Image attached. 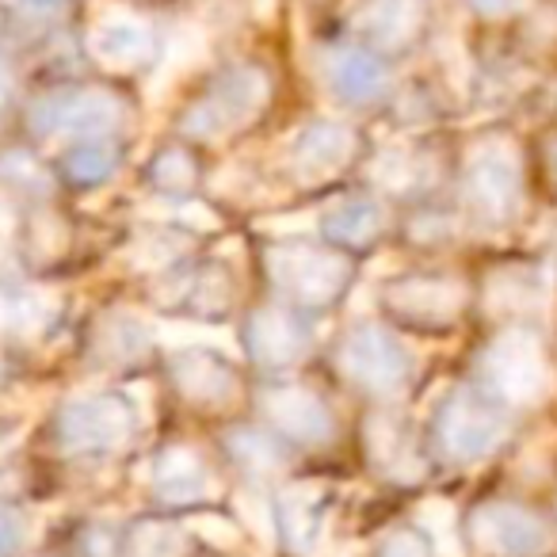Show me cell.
I'll list each match as a JSON object with an SVG mask.
<instances>
[{"instance_id": "1", "label": "cell", "mask_w": 557, "mask_h": 557, "mask_svg": "<svg viewBox=\"0 0 557 557\" xmlns=\"http://www.w3.org/2000/svg\"><path fill=\"white\" fill-rule=\"evenodd\" d=\"M478 379L481 389L488 397H496L508 409L519 405H534L549 394L554 386V367H549L546 344L539 341V333L516 325L504 329L478 359Z\"/></svg>"}, {"instance_id": "2", "label": "cell", "mask_w": 557, "mask_h": 557, "mask_svg": "<svg viewBox=\"0 0 557 557\" xmlns=\"http://www.w3.org/2000/svg\"><path fill=\"white\" fill-rule=\"evenodd\" d=\"M508 405L488 397L485 389H455L447 401L435 409L432 440L447 462L470 466L488 458L508 440Z\"/></svg>"}, {"instance_id": "3", "label": "cell", "mask_w": 557, "mask_h": 557, "mask_svg": "<svg viewBox=\"0 0 557 557\" xmlns=\"http://www.w3.org/2000/svg\"><path fill=\"white\" fill-rule=\"evenodd\" d=\"M462 191L470 214L485 225H508L523 207V161L508 138H485L466 157Z\"/></svg>"}, {"instance_id": "4", "label": "cell", "mask_w": 557, "mask_h": 557, "mask_svg": "<svg viewBox=\"0 0 557 557\" xmlns=\"http://www.w3.org/2000/svg\"><path fill=\"white\" fill-rule=\"evenodd\" d=\"M466 542L478 557H546L554 527L519 500H485L466 516Z\"/></svg>"}, {"instance_id": "5", "label": "cell", "mask_w": 557, "mask_h": 557, "mask_svg": "<svg viewBox=\"0 0 557 557\" xmlns=\"http://www.w3.org/2000/svg\"><path fill=\"white\" fill-rule=\"evenodd\" d=\"M268 73L256 70V65H233V70H225L222 77L210 85V92L202 96L195 108H187V115L180 119V126H184V134H191V138H225V134H233L237 126L252 123L256 111L268 103Z\"/></svg>"}, {"instance_id": "6", "label": "cell", "mask_w": 557, "mask_h": 557, "mask_svg": "<svg viewBox=\"0 0 557 557\" xmlns=\"http://www.w3.org/2000/svg\"><path fill=\"white\" fill-rule=\"evenodd\" d=\"M268 275L283 295L302 306H329L344 295L351 268L344 256H333L318 245H278L268 252Z\"/></svg>"}, {"instance_id": "7", "label": "cell", "mask_w": 557, "mask_h": 557, "mask_svg": "<svg viewBox=\"0 0 557 557\" xmlns=\"http://www.w3.org/2000/svg\"><path fill=\"white\" fill-rule=\"evenodd\" d=\"M134 417L131 401L119 394H92L77 397L62 409L58 417V440L65 450H81V455H108L134 440Z\"/></svg>"}, {"instance_id": "8", "label": "cell", "mask_w": 557, "mask_h": 557, "mask_svg": "<svg viewBox=\"0 0 557 557\" xmlns=\"http://www.w3.org/2000/svg\"><path fill=\"white\" fill-rule=\"evenodd\" d=\"M341 367L367 394H401L412 379V356L382 325H356L341 344Z\"/></svg>"}, {"instance_id": "9", "label": "cell", "mask_w": 557, "mask_h": 557, "mask_svg": "<svg viewBox=\"0 0 557 557\" xmlns=\"http://www.w3.org/2000/svg\"><path fill=\"white\" fill-rule=\"evenodd\" d=\"M123 119V103L103 88H65V92L42 96L32 108L27 123L42 138H103Z\"/></svg>"}, {"instance_id": "10", "label": "cell", "mask_w": 557, "mask_h": 557, "mask_svg": "<svg viewBox=\"0 0 557 557\" xmlns=\"http://www.w3.org/2000/svg\"><path fill=\"white\" fill-rule=\"evenodd\" d=\"M386 306L394 318L420 329H447L466 310V287L450 275H409L389 283Z\"/></svg>"}, {"instance_id": "11", "label": "cell", "mask_w": 557, "mask_h": 557, "mask_svg": "<svg viewBox=\"0 0 557 557\" xmlns=\"http://www.w3.org/2000/svg\"><path fill=\"white\" fill-rule=\"evenodd\" d=\"M263 417L271 420L278 435H290L298 443H325L333 435V417L325 401L306 386H271L260 397Z\"/></svg>"}, {"instance_id": "12", "label": "cell", "mask_w": 557, "mask_h": 557, "mask_svg": "<svg viewBox=\"0 0 557 557\" xmlns=\"http://www.w3.org/2000/svg\"><path fill=\"white\" fill-rule=\"evenodd\" d=\"M367 455H371L374 470H382L394 481H417L424 473V455H420L417 432L409 428V420L397 412H374L367 420Z\"/></svg>"}, {"instance_id": "13", "label": "cell", "mask_w": 557, "mask_h": 557, "mask_svg": "<svg viewBox=\"0 0 557 557\" xmlns=\"http://www.w3.org/2000/svg\"><path fill=\"white\" fill-rule=\"evenodd\" d=\"M245 344L256 363L263 367H290L310 351V325L298 313L287 310H260L248 318Z\"/></svg>"}, {"instance_id": "14", "label": "cell", "mask_w": 557, "mask_h": 557, "mask_svg": "<svg viewBox=\"0 0 557 557\" xmlns=\"http://www.w3.org/2000/svg\"><path fill=\"white\" fill-rule=\"evenodd\" d=\"M356 153V134L344 123H333V119H318L310 123L302 134L295 138V172L306 180V184H318V180H329L344 169Z\"/></svg>"}, {"instance_id": "15", "label": "cell", "mask_w": 557, "mask_h": 557, "mask_svg": "<svg viewBox=\"0 0 557 557\" xmlns=\"http://www.w3.org/2000/svg\"><path fill=\"white\" fill-rule=\"evenodd\" d=\"M88 47L111 70H138L153 54V32L146 20L131 16V12H111V16L96 20Z\"/></svg>"}, {"instance_id": "16", "label": "cell", "mask_w": 557, "mask_h": 557, "mask_svg": "<svg viewBox=\"0 0 557 557\" xmlns=\"http://www.w3.org/2000/svg\"><path fill=\"white\" fill-rule=\"evenodd\" d=\"M325 81L344 103H374L379 96H386L389 73L374 54L359 47H336L325 54Z\"/></svg>"}, {"instance_id": "17", "label": "cell", "mask_w": 557, "mask_h": 557, "mask_svg": "<svg viewBox=\"0 0 557 557\" xmlns=\"http://www.w3.org/2000/svg\"><path fill=\"white\" fill-rule=\"evenodd\" d=\"M153 493L161 496L164 504H195L214 493V478H210L199 450L169 447V450H161L153 462Z\"/></svg>"}, {"instance_id": "18", "label": "cell", "mask_w": 557, "mask_h": 557, "mask_svg": "<svg viewBox=\"0 0 557 557\" xmlns=\"http://www.w3.org/2000/svg\"><path fill=\"white\" fill-rule=\"evenodd\" d=\"M172 382L184 397L191 401H202V405H214V401H225L237 386L233 379V367L225 363L218 351H207V348H187L172 359Z\"/></svg>"}, {"instance_id": "19", "label": "cell", "mask_w": 557, "mask_h": 557, "mask_svg": "<svg viewBox=\"0 0 557 557\" xmlns=\"http://www.w3.org/2000/svg\"><path fill=\"white\" fill-rule=\"evenodd\" d=\"M424 0H367L359 12V35L382 50H401L417 39Z\"/></svg>"}, {"instance_id": "20", "label": "cell", "mask_w": 557, "mask_h": 557, "mask_svg": "<svg viewBox=\"0 0 557 557\" xmlns=\"http://www.w3.org/2000/svg\"><path fill=\"white\" fill-rule=\"evenodd\" d=\"M278 527L287 534L290 549H298V554L318 546L321 527H325V488L290 485L278 496Z\"/></svg>"}, {"instance_id": "21", "label": "cell", "mask_w": 557, "mask_h": 557, "mask_svg": "<svg viewBox=\"0 0 557 557\" xmlns=\"http://www.w3.org/2000/svg\"><path fill=\"white\" fill-rule=\"evenodd\" d=\"M382 230H386V210H382L379 199H367V195L336 202L325 214V233L336 245H348V248L374 245L382 237Z\"/></svg>"}, {"instance_id": "22", "label": "cell", "mask_w": 557, "mask_h": 557, "mask_svg": "<svg viewBox=\"0 0 557 557\" xmlns=\"http://www.w3.org/2000/svg\"><path fill=\"white\" fill-rule=\"evenodd\" d=\"M149 348V329L134 313H108L92 329V356L103 363H134Z\"/></svg>"}, {"instance_id": "23", "label": "cell", "mask_w": 557, "mask_h": 557, "mask_svg": "<svg viewBox=\"0 0 557 557\" xmlns=\"http://www.w3.org/2000/svg\"><path fill=\"white\" fill-rule=\"evenodd\" d=\"M50 318H54V302L42 290L0 283V333L35 336L50 325Z\"/></svg>"}, {"instance_id": "24", "label": "cell", "mask_w": 557, "mask_h": 557, "mask_svg": "<svg viewBox=\"0 0 557 557\" xmlns=\"http://www.w3.org/2000/svg\"><path fill=\"white\" fill-rule=\"evenodd\" d=\"M187 531L164 519H141L123 534V557H184Z\"/></svg>"}, {"instance_id": "25", "label": "cell", "mask_w": 557, "mask_h": 557, "mask_svg": "<svg viewBox=\"0 0 557 557\" xmlns=\"http://www.w3.org/2000/svg\"><path fill=\"white\" fill-rule=\"evenodd\" d=\"M225 447H230L233 462L248 473H278L287 466V450L278 447V440H271L268 432H256V428L230 432L225 435Z\"/></svg>"}, {"instance_id": "26", "label": "cell", "mask_w": 557, "mask_h": 557, "mask_svg": "<svg viewBox=\"0 0 557 557\" xmlns=\"http://www.w3.org/2000/svg\"><path fill=\"white\" fill-rule=\"evenodd\" d=\"M119 149L108 138H85L70 157H65V176L81 187H96L115 172Z\"/></svg>"}, {"instance_id": "27", "label": "cell", "mask_w": 557, "mask_h": 557, "mask_svg": "<svg viewBox=\"0 0 557 557\" xmlns=\"http://www.w3.org/2000/svg\"><path fill=\"white\" fill-rule=\"evenodd\" d=\"M149 184H153L157 191H169V195L191 191V184H195L191 157H187L184 149H164V153H157L153 164H149Z\"/></svg>"}, {"instance_id": "28", "label": "cell", "mask_w": 557, "mask_h": 557, "mask_svg": "<svg viewBox=\"0 0 557 557\" xmlns=\"http://www.w3.org/2000/svg\"><path fill=\"white\" fill-rule=\"evenodd\" d=\"M0 184L16 187V191H47L50 176L42 172V164L24 149H9L0 153Z\"/></svg>"}, {"instance_id": "29", "label": "cell", "mask_w": 557, "mask_h": 557, "mask_svg": "<svg viewBox=\"0 0 557 557\" xmlns=\"http://www.w3.org/2000/svg\"><path fill=\"white\" fill-rule=\"evenodd\" d=\"M374 176H379L389 191H409V187L420 184V161L409 153H386L374 164Z\"/></svg>"}, {"instance_id": "30", "label": "cell", "mask_w": 557, "mask_h": 557, "mask_svg": "<svg viewBox=\"0 0 557 557\" xmlns=\"http://www.w3.org/2000/svg\"><path fill=\"white\" fill-rule=\"evenodd\" d=\"M374 557H432V539L420 531H394Z\"/></svg>"}, {"instance_id": "31", "label": "cell", "mask_w": 557, "mask_h": 557, "mask_svg": "<svg viewBox=\"0 0 557 557\" xmlns=\"http://www.w3.org/2000/svg\"><path fill=\"white\" fill-rule=\"evenodd\" d=\"M27 542V519L12 504L0 500V557H12Z\"/></svg>"}, {"instance_id": "32", "label": "cell", "mask_w": 557, "mask_h": 557, "mask_svg": "<svg viewBox=\"0 0 557 557\" xmlns=\"http://www.w3.org/2000/svg\"><path fill=\"white\" fill-rule=\"evenodd\" d=\"M478 16H511L527 4V0H466Z\"/></svg>"}, {"instance_id": "33", "label": "cell", "mask_w": 557, "mask_h": 557, "mask_svg": "<svg viewBox=\"0 0 557 557\" xmlns=\"http://www.w3.org/2000/svg\"><path fill=\"white\" fill-rule=\"evenodd\" d=\"M12 100V73H9V65L0 62V108Z\"/></svg>"}, {"instance_id": "34", "label": "cell", "mask_w": 557, "mask_h": 557, "mask_svg": "<svg viewBox=\"0 0 557 557\" xmlns=\"http://www.w3.org/2000/svg\"><path fill=\"white\" fill-rule=\"evenodd\" d=\"M24 4H35V9H50V4H62V0H24Z\"/></svg>"}, {"instance_id": "35", "label": "cell", "mask_w": 557, "mask_h": 557, "mask_svg": "<svg viewBox=\"0 0 557 557\" xmlns=\"http://www.w3.org/2000/svg\"><path fill=\"white\" fill-rule=\"evenodd\" d=\"M554 169H557V141H554Z\"/></svg>"}]
</instances>
